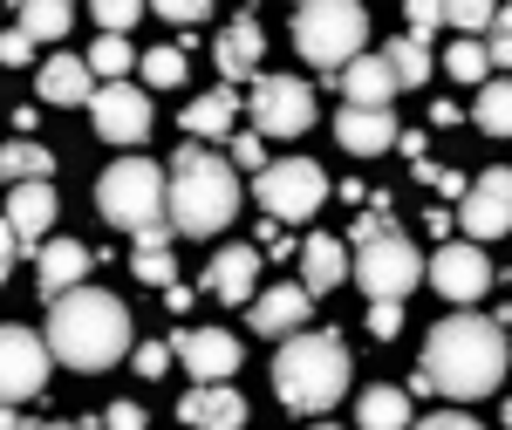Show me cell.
Masks as SVG:
<instances>
[{
    "mask_svg": "<svg viewBox=\"0 0 512 430\" xmlns=\"http://www.w3.org/2000/svg\"><path fill=\"white\" fill-rule=\"evenodd\" d=\"M424 376H431V390L458 396V403L492 396L506 383V321H492V314H444L431 328V342H424Z\"/></svg>",
    "mask_w": 512,
    "mask_h": 430,
    "instance_id": "obj_1",
    "label": "cell"
},
{
    "mask_svg": "<svg viewBox=\"0 0 512 430\" xmlns=\"http://www.w3.org/2000/svg\"><path fill=\"white\" fill-rule=\"evenodd\" d=\"M41 349H48V362H62V369L96 376V369H110V362L130 355V314L103 287H69L62 301H48V342Z\"/></svg>",
    "mask_w": 512,
    "mask_h": 430,
    "instance_id": "obj_2",
    "label": "cell"
},
{
    "mask_svg": "<svg viewBox=\"0 0 512 430\" xmlns=\"http://www.w3.org/2000/svg\"><path fill=\"white\" fill-rule=\"evenodd\" d=\"M239 212V178L233 164L219 151H198V144H185V151L171 157V178H164V226L185 239H212L226 233Z\"/></svg>",
    "mask_w": 512,
    "mask_h": 430,
    "instance_id": "obj_3",
    "label": "cell"
},
{
    "mask_svg": "<svg viewBox=\"0 0 512 430\" xmlns=\"http://www.w3.org/2000/svg\"><path fill=\"white\" fill-rule=\"evenodd\" d=\"M274 396L294 410V417H321L349 396V349L342 335H321V328H301L287 335L274 355Z\"/></svg>",
    "mask_w": 512,
    "mask_h": 430,
    "instance_id": "obj_4",
    "label": "cell"
},
{
    "mask_svg": "<svg viewBox=\"0 0 512 430\" xmlns=\"http://www.w3.org/2000/svg\"><path fill=\"white\" fill-rule=\"evenodd\" d=\"M96 205H103V219L123 226V233H137L144 246H171V226H164V171L151 157H123L103 171V185H96Z\"/></svg>",
    "mask_w": 512,
    "mask_h": 430,
    "instance_id": "obj_5",
    "label": "cell"
},
{
    "mask_svg": "<svg viewBox=\"0 0 512 430\" xmlns=\"http://www.w3.org/2000/svg\"><path fill=\"white\" fill-rule=\"evenodd\" d=\"M362 41H369V14L355 0H308L294 14V48H301V62L321 69V76H342L355 55H362Z\"/></svg>",
    "mask_w": 512,
    "mask_h": 430,
    "instance_id": "obj_6",
    "label": "cell"
},
{
    "mask_svg": "<svg viewBox=\"0 0 512 430\" xmlns=\"http://www.w3.org/2000/svg\"><path fill=\"white\" fill-rule=\"evenodd\" d=\"M253 198L267 205L274 226H301V219H315L321 198H328V171H321L315 157H267V171L253 178Z\"/></svg>",
    "mask_w": 512,
    "mask_h": 430,
    "instance_id": "obj_7",
    "label": "cell"
},
{
    "mask_svg": "<svg viewBox=\"0 0 512 430\" xmlns=\"http://www.w3.org/2000/svg\"><path fill=\"white\" fill-rule=\"evenodd\" d=\"M349 274L362 280V294L369 301H403L410 287H417V246L396 233H376V239H355L349 246Z\"/></svg>",
    "mask_w": 512,
    "mask_h": 430,
    "instance_id": "obj_8",
    "label": "cell"
},
{
    "mask_svg": "<svg viewBox=\"0 0 512 430\" xmlns=\"http://www.w3.org/2000/svg\"><path fill=\"white\" fill-rule=\"evenodd\" d=\"M315 123V96L301 76H253V137H301Z\"/></svg>",
    "mask_w": 512,
    "mask_h": 430,
    "instance_id": "obj_9",
    "label": "cell"
},
{
    "mask_svg": "<svg viewBox=\"0 0 512 430\" xmlns=\"http://www.w3.org/2000/svg\"><path fill=\"white\" fill-rule=\"evenodd\" d=\"M48 390V349L35 328H0V403H28Z\"/></svg>",
    "mask_w": 512,
    "mask_h": 430,
    "instance_id": "obj_10",
    "label": "cell"
},
{
    "mask_svg": "<svg viewBox=\"0 0 512 430\" xmlns=\"http://www.w3.org/2000/svg\"><path fill=\"white\" fill-rule=\"evenodd\" d=\"M89 117H96V137L103 144H144L151 137V96L137 82H103L89 96Z\"/></svg>",
    "mask_w": 512,
    "mask_h": 430,
    "instance_id": "obj_11",
    "label": "cell"
},
{
    "mask_svg": "<svg viewBox=\"0 0 512 430\" xmlns=\"http://www.w3.org/2000/svg\"><path fill=\"white\" fill-rule=\"evenodd\" d=\"M431 287L444 294V301L472 308L478 294L492 287V260H485V246H472V239H444V246L431 253Z\"/></svg>",
    "mask_w": 512,
    "mask_h": 430,
    "instance_id": "obj_12",
    "label": "cell"
},
{
    "mask_svg": "<svg viewBox=\"0 0 512 430\" xmlns=\"http://www.w3.org/2000/svg\"><path fill=\"white\" fill-rule=\"evenodd\" d=\"M451 226H465L472 246H485V239L506 233V226H512V178H506V171H485L478 185H465V205L451 212Z\"/></svg>",
    "mask_w": 512,
    "mask_h": 430,
    "instance_id": "obj_13",
    "label": "cell"
},
{
    "mask_svg": "<svg viewBox=\"0 0 512 430\" xmlns=\"http://www.w3.org/2000/svg\"><path fill=\"white\" fill-rule=\"evenodd\" d=\"M164 349L198 376V390L233 383V369H239V342L226 335V328H185V335H178V342H164Z\"/></svg>",
    "mask_w": 512,
    "mask_h": 430,
    "instance_id": "obj_14",
    "label": "cell"
},
{
    "mask_svg": "<svg viewBox=\"0 0 512 430\" xmlns=\"http://www.w3.org/2000/svg\"><path fill=\"white\" fill-rule=\"evenodd\" d=\"M55 185H7V233L14 246H41L48 226H55Z\"/></svg>",
    "mask_w": 512,
    "mask_h": 430,
    "instance_id": "obj_15",
    "label": "cell"
},
{
    "mask_svg": "<svg viewBox=\"0 0 512 430\" xmlns=\"http://www.w3.org/2000/svg\"><path fill=\"white\" fill-rule=\"evenodd\" d=\"M35 260H41V294L48 301H62L69 287H89V267H96V253L76 246V239H41Z\"/></svg>",
    "mask_w": 512,
    "mask_h": 430,
    "instance_id": "obj_16",
    "label": "cell"
},
{
    "mask_svg": "<svg viewBox=\"0 0 512 430\" xmlns=\"http://www.w3.org/2000/svg\"><path fill=\"white\" fill-rule=\"evenodd\" d=\"M178 424H192V430H239L246 424V403H239L233 383H212V390H185L178 396Z\"/></svg>",
    "mask_w": 512,
    "mask_h": 430,
    "instance_id": "obj_17",
    "label": "cell"
},
{
    "mask_svg": "<svg viewBox=\"0 0 512 430\" xmlns=\"http://www.w3.org/2000/svg\"><path fill=\"white\" fill-rule=\"evenodd\" d=\"M342 280H349V246H342L335 233H315L308 246H301V280H294V287L315 301V294L342 287Z\"/></svg>",
    "mask_w": 512,
    "mask_h": 430,
    "instance_id": "obj_18",
    "label": "cell"
},
{
    "mask_svg": "<svg viewBox=\"0 0 512 430\" xmlns=\"http://www.w3.org/2000/svg\"><path fill=\"white\" fill-rule=\"evenodd\" d=\"M396 137H403V130H396L390 110H342V117H335V144L349 157H376V151H390Z\"/></svg>",
    "mask_w": 512,
    "mask_h": 430,
    "instance_id": "obj_19",
    "label": "cell"
},
{
    "mask_svg": "<svg viewBox=\"0 0 512 430\" xmlns=\"http://www.w3.org/2000/svg\"><path fill=\"white\" fill-rule=\"evenodd\" d=\"M260 246H226L219 260H212V274H205V287L219 294V301H233V308H246L253 301V280H260Z\"/></svg>",
    "mask_w": 512,
    "mask_h": 430,
    "instance_id": "obj_20",
    "label": "cell"
},
{
    "mask_svg": "<svg viewBox=\"0 0 512 430\" xmlns=\"http://www.w3.org/2000/svg\"><path fill=\"white\" fill-rule=\"evenodd\" d=\"M260 48H267V35H260V21L253 14H239V21H226V35H219V76L226 82H246V76H260Z\"/></svg>",
    "mask_w": 512,
    "mask_h": 430,
    "instance_id": "obj_21",
    "label": "cell"
},
{
    "mask_svg": "<svg viewBox=\"0 0 512 430\" xmlns=\"http://www.w3.org/2000/svg\"><path fill=\"white\" fill-rule=\"evenodd\" d=\"M308 308H315V301H308L301 287H267V294L253 301V335H280V342H287V335L308 328Z\"/></svg>",
    "mask_w": 512,
    "mask_h": 430,
    "instance_id": "obj_22",
    "label": "cell"
},
{
    "mask_svg": "<svg viewBox=\"0 0 512 430\" xmlns=\"http://www.w3.org/2000/svg\"><path fill=\"white\" fill-rule=\"evenodd\" d=\"M233 117H239V96L233 89H205V96H192L185 103V137L192 144H212V137H233Z\"/></svg>",
    "mask_w": 512,
    "mask_h": 430,
    "instance_id": "obj_23",
    "label": "cell"
},
{
    "mask_svg": "<svg viewBox=\"0 0 512 430\" xmlns=\"http://www.w3.org/2000/svg\"><path fill=\"white\" fill-rule=\"evenodd\" d=\"M342 96H349V110H390L396 82L383 69V55H355L349 69H342Z\"/></svg>",
    "mask_w": 512,
    "mask_h": 430,
    "instance_id": "obj_24",
    "label": "cell"
},
{
    "mask_svg": "<svg viewBox=\"0 0 512 430\" xmlns=\"http://www.w3.org/2000/svg\"><path fill=\"white\" fill-rule=\"evenodd\" d=\"M41 96H48V103H62V110L89 103V96H96V82H89V69H82V55H48V69H41Z\"/></svg>",
    "mask_w": 512,
    "mask_h": 430,
    "instance_id": "obj_25",
    "label": "cell"
},
{
    "mask_svg": "<svg viewBox=\"0 0 512 430\" xmlns=\"http://www.w3.org/2000/svg\"><path fill=\"white\" fill-rule=\"evenodd\" d=\"M48 171H55V151H41L28 137L0 144V192H7V185H48Z\"/></svg>",
    "mask_w": 512,
    "mask_h": 430,
    "instance_id": "obj_26",
    "label": "cell"
},
{
    "mask_svg": "<svg viewBox=\"0 0 512 430\" xmlns=\"http://www.w3.org/2000/svg\"><path fill=\"white\" fill-rule=\"evenodd\" d=\"M383 69H390L396 96H403V89H424V82H431V41H417V35L390 41V48H383Z\"/></svg>",
    "mask_w": 512,
    "mask_h": 430,
    "instance_id": "obj_27",
    "label": "cell"
},
{
    "mask_svg": "<svg viewBox=\"0 0 512 430\" xmlns=\"http://www.w3.org/2000/svg\"><path fill=\"white\" fill-rule=\"evenodd\" d=\"M355 424H362V430H403V424H410V396H403V390H362Z\"/></svg>",
    "mask_w": 512,
    "mask_h": 430,
    "instance_id": "obj_28",
    "label": "cell"
},
{
    "mask_svg": "<svg viewBox=\"0 0 512 430\" xmlns=\"http://www.w3.org/2000/svg\"><path fill=\"white\" fill-rule=\"evenodd\" d=\"M82 69H89V82H123L130 69H137V48H130L123 35H103L96 48H89V62H82Z\"/></svg>",
    "mask_w": 512,
    "mask_h": 430,
    "instance_id": "obj_29",
    "label": "cell"
},
{
    "mask_svg": "<svg viewBox=\"0 0 512 430\" xmlns=\"http://www.w3.org/2000/svg\"><path fill=\"white\" fill-rule=\"evenodd\" d=\"M69 21H76V7H62V0H28L21 7V35L28 41H62Z\"/></svg>",
    "mask_w": 512,
    "mask_h": 430,
    "instance_id": "obj_30",
    "label": "cell"
},
{
    "mask_svg": "<svg viewBox=\"0 0 512 430\" xmlns=\"http://www.w3.org/2000/svg\"><path fill=\"white\" fill-rule=\"evenodd\" d=\"M506 123H512V89L499 76L478 82V130H485V137H506Z\"/></svg>",
    "mask_w": 512,
    "mask_h": 430,
    "instance_id": "obj_31",
    "label": "cell"
},
{
    "mask_svg": "<svg viewBox=\"0 0 512 430\" xmlns=\"http://www.w3.org/2000/svg\"><path fill=\"white\" fill-rule=\"evenodd\" d=\"M444 69H451V76L465 82V89H478V82H492V62H485V48H478V41H451Z\"/></svg>",
    "mask_w": 512,
    "mask_h": 430,
    "instance_id": "obj_32",
    "label": "cell"
},
{
    "mask_svg": "<svg viewBox=\"0 0 512 430\" xmlns=\"http://www.w3.org/2000/svg\"><path fill=\"white\" fill-rule=\"evenodd\" d=\"M130 274L144 280V287H171V246H144V239H137V253H130Z\"/></svg>",
    "mask_w": 512,
    "mask_h": 430,
    "instance_id": "obj_33",
    "label": "cell"
},
{
    "mask_svg": "<svg viewBox=\"0 0 512 430\" xmlns=\"http://www.w3.org/2000/svg\"><path fill=\"white\" fill-rule=\"evenodd\" d=\"M144 82L151 89H178L185 82V48H151L144 55Z\"/></svg>",
    "mask_w": 512,
    "mask_h": 430,
    "instance_id": "obj_34",
    "label": "cell"
},
{
    "mask_svg": "<svg viewBox=\"0 0 512 430\" xmlns=\"http://www.w3.org/2000/svg\"><path fill=\"white\" fill-rule=\"evenodd\" d=\"M444 21H451V28H465V41H472V35L492 28V7H485V0H451V7H444Z\"/></svg>",
    "mask_w": 512,
    "mask_h": 430,
    "instance_id": "obj_35",
    "label": "cell"
},
{
    "mask_svg": "<svg viewBox=\"0 0 512 430\" xmlns=\"http://www.w3.org/2000/svg\"><path fill=\"white\" fill-rule=\"evenodd\" d=\"M226 157H233L239 171H253V178H260V171H267V137H253V130H239L233 144H226Z\"/></svg>",
    "mask_w": 512,
    "mask_h": 430,
    "instance_id": "obj_36",
    "label": "cell"
},
{
    "mask_svg": "<svg viewBox=\"0 0 512 430\" xmlns=\"http://www.w3.org/2000/svg\"><path fill=\"white\" fill-rule=\"evenodd\" d=\"M137 14H144L137 0H96V21H103V35H130V28H137Z\"/></svg>",
    "mask_w": 512,
    "mask_h": 430,
    "instance_id": "obj_37",
    "label": "cell"
},
{
    "mask_svg": "<svg viewBox=\"0 0 512 430\" xmlns=\"http://www.w3.org/2000/svg\"><path fill=\"white\" fill-rule=\"evenodd\" d=\"M396 328H403V308L396 301H369V335L376 342H396Z\"/></svg>",
    "mask_w": 512,
    "mask_h": 430,
    "instance_id": "obj_38",
    "label": "cell"
},
{
    "mask_svg": "<svg viewBox=\"0 0 512 430\" xmlns=\"http://www.w3.org/2000/svg\"><path fill=\"white\" fill-rule=\"evenodd\" d=\"M158 14L171 21V28H192V21H205V14H212V7H205V0H164Z\"/></svg>",
    "mask_w": 512,
    "mask_h": 430,
    "instance_id": "obj_39",
    "label": "cell"
},
{
    "mask_svg": "<svg viewBox=\"0 0 512 430\" xmlns=\"http://www.w3.org/2000/svg\"><path fill=\"white\" fill-rule=\"evenodd\" d=\"M437 21H444V0H410V35H417V41L431 35Z\"/></svg>",
    "mask_w": 512,
    "mask_h": 430,
    "instance_id": "obj_40",
    "label": "cell"
},
{
    "mask_svg": "<svg viewBox=\"0 0 512 430\" xmlns=\"http://www.w3.org/2000/svg\"><path fill=\"white\" fill-rule=\"evenodd\" d=\"M164 369H171V349H164V342H144V349H137V376L151 383V376H164Z\"/></svg>",
    "mask_w": 512,
    "mask_h": 430,
    "instance_id": "obj_41",
    "label": "cell"
},
{
    "mask_svg": "<svg viewBox=\"0 0 512 430\" xmlns=\"http://www.w3.org/2000/svg\"><path fill=\"white\" fill-rule=\"evenodd\" d=\"M28 55H35V41L21 35V28H7V35H0V62H7V69H21Z\"/></svg>",
    "mask_w": 512,
    "mask_h": 430,
    "instance_id": "obj_42",
    "label": "cell"
},
{
    "mask_svg": "<svg viewBox=\"0 0 512 430\" xmlns=\"http://www.w3.org/2000/svg\"><path fill=\"white\" fill-rule=\"evenodd\" d=\"M103 430H144V410H137V403H110Z\"/></svg>",
    "mask_w": 512,
    "mask_h": 430,
    "instance_id": "obj_43",
    "label": "cell"
},
{
    "mask_svg": "<svg viewBox=\"0 0 512 430\" xmlns=\"http://www.w3.org/2000/svg\"><path fill=\"white\" fill-rule=\"evenodd\" d=\"M417 430H485V424H472L465 410H444V417H417Z\"/></svg>",
    "mask_w": 512,
    "mask_h": 430,
    "instance_id": "obj_44",
    "label": "cell"
},
{
    "mask_svg": "<svg viewBox=\"0 0 512 430\" xmlns=\"http://www.w3.org/2000/svg\"><path fill=\"white\" fill-rule=\"evenodd\" d=\"M260 246H267V253H274V260H287V253H294V246H287V226H274V219H267V226H260Z\"/></svg>",
    "mask_w": 512,
    "mask_h": 430,
    "instance_id": "obj_45",
    "label": "cell"
},
{
    "mask_svg": "<svg viewBox=\"0 0 512 430\" xmlns=\"http://www.w3.org/2000/svg\"><path fill=\"white\" fill-rule=\"evenodd\" d=\"M437 192L444 198H465V185H472V178H465V171H444V164H437V178H431Z\"/></svg>",
    "mask_w": 512,
    "mask_h": 430,
    "instance_id": "obj_46",
    "label": "cell"
},
{
    "mask_svg": "<svg viewBox=\"0 0 512 430\" xmlns=\"http://www.w3.org/2000/svg\"><path fill=\"white\" fill-rule=\"evenodd\" d=\"M14 253H21V246H14V233H7V219H0V280L14 274Z\"/></svg>",
    "mask_w": 512,
    "mask_h": 430,
    "instance_id": "obj_47",
    "label": "cell"
},
{
    "mask_svg": "<svg viewBox=\"0 0 512 430\" xmlns=\"http://www.w3.org/2000/svg\"><path fill=\"white\" fill-rule=\"evenodd\" d=\"M424 226H431L437 239H451V212H444V205H431V212H424Z\"/></svg>",
    "mask_w": 512,
    "mask_h": 430,
    "instance_id": "obj_48",
    "label": "cell"
},
{
    "mask_svg": "<svg viewBox=\"0 0 512 430\" xmlns=\"http://www.w3.org/2000/svg\"><path fill=\"white\" fill-rule=\"evenodd\" d=\"M21 430H89V424H21Z\"/></svg>",
    "mask_w": 512,
    "mask_h": 430,
    "instance_id": "obj_49",
    "label": "cell"
},
{
    "mask_svg": "<svg viewBox=\"0 0 512 430\" xmlns=\"http://www.w3.org/2000/svg\"><path fill=\"white\" fill-rule=\"evenodd\" d=\"M0 430H21V424H14V410H7V403H0Z\"/></svg>",
    "mask_w": 512,
    "mask_h": 430,
    "instance_id": "obj_50",
    "label": "cell"
},
{
    "mask_svg": "<svg viewBox=\"0 0 512 430\" xmlns=\"http://www.w3.org/2000/svg\"><path fill=\"white\" fill-rule=\"evenodd\" d=\"M308 430H342V424H308Z\"/></svg>",
    "mask_w": 512,
    "mask_h": 430,
    "instance_id": "obj_51",
    "label": "cell"
}]
</instances>
